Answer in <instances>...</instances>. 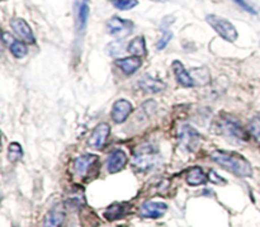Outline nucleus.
Instances as JSON below:
<instances>
[{
	"label": "nucleus",
	"instance_id": "nucleus-1",
	"mask_svg": "<svg viewBox=\"0 0 260 227\" xmlns=\"http://www.w3.org/2000/svg\"><path fill=\"white\" fill-rule=\"evenodd\" d=\"M211 157L221 168L233 173V174L238 175V177L250 178L253 175V168H251L250 163L243 155L238 154V152L217 150V151L212 152Z\"/></svg>",
	"mask_w": 260,
	"mask_h": 227
},
{
	"label": "nucleus",
	"instance_id": "nucleus-2",
	"mask_svg": "<svg viewBox=\"0 0 260 227\" xmlns=\"http://www.w3.org/2000/svg\"><path fill=\"white\" fill-rule=\"evenodd\" d=\"M213 128L217 132V135H221V136L226 137V139L231 140V141L244 142L248 141L249 139V135L241 127L240 122L235 117L230 116L228 113H221L215 119Z\"/></svg>",
	"mask_w": 260,
	"mask_h": 227
},
{
	"label": "nucleus",
	"instance_id": "nucleus-3",
	"mask_svg": "<svg viewBox=\"0 0 260 227\" xmlns=\"http://www.w3.org/2000/svg\"><path fill=\"white\" fill-rule=\"evenodd\" d=\"M206 20L223 40H226L228 42H235L236 38H238V30L230 20L216 14L207 15Z\"/></svg>",
	"mask_w": 260,
	"mask_h": 227
},
{
	"label": "nucleus",
	"instance_id": "nucleus-4",
	"mask_svg": "<svg viewBox=\"0 0 260 227\" xmlns=\"http://www.w3.org/2000/svg\"><path fill=\"white\" fill-rule=\"evenodd\" d=\"M157 160L159 155L151 146H141L135 152L134 165L139 172H149L157 164Z\"/></svg>",
	"mask_w": 260,
	"mask_h": 227
},
{
	"label": "nucleus",
	"instance_id": "nucleus-5",
	"mask_svg": "<svg viewBox=\"0 0 260 227\" xmlns=\"http://www.w3.org/2000/svg\"><path fill=\"white\" fill-rule=\"evenodd\" d=\"M178 144L184 151H194L200 144V134L189 124H184L178 135Z\"/></svg>",
	"mask_w": 260,
	"mask_h": 227
},
{
	"label": "nucleus",
	"instance_id": "nucleus-6",
	"mask_svg": "<svg viewBox=\"0 0 260 227\" xmlns=\"http://www.w3.org/2000/svg\"><path fill=\"white\" fill-rule=\"evenodd\" d=\"M134 29V23L131 20L122 19L119 17H113L107 23V30L111 36L116 38H124L131 35Z\"/></svg>",
	"mask_w": 260,
	"mask_h": 227
},
{
	"label": "nucleus",
	"instance_id": "nucleus-7",
	"mask_svg": "<svg viewBox=\"0 0 260 227\" xmlns=\"http://www.w3.org/2000/svg\"><path fill=\"white\" fill-rule=\"evenodd\" d=\"M109 132H111V127L108 123H99L95 128L91 132V136L89 137L88 146L91 149L99 150L106 145L107 139L109 136Z\"/></svg>",
	"mask_w": 260,
	"mask_h": 227
},
{
	"label": "nucleus",
	"instance_id": "nucleus-8",
	"mask_svg": "<svg viewBox=\"0 0 260 227\" xmlns=\"http://www.w3.org/2000/svg\"><path fill=\"white\" fill-rule=\"evenodd\" d=\"M132 104L126 99H119L112 108V119L114 123H123L132 113Z\"/></svg>",
	"mask_w": 260,
	"mask_h": 227
},
{
	"label": "nucleus",
	"instance_id": "nucleus-9",
	"mask_svg": "<svg viewBox=\"0 0 260 227\" xmlns=\"http://www.w3.org/2000/svg\"><path fill=\"white\" fill-rule=\"evenodd\" d=\"M89 0H75V20L78 30L83 32L86 28L89 19Z\"/></svg>",
	"mask_w": 260,
	"mask_h": 227
},
{
	"label": "nucleus",
	"instance_id": "nucleus-10",
	"mask_svg": "<svg viewBox=\"0 0 260 227\" xmlns=\"http://www.w3.org/2000/svg\"><path fill=\"white\" fill-rule=\"evenodd\" d=\"M12 28L15 32V35L25 43H35V36H33L32 29L22 18H14L12 20Z\"/></svg>",
	"mask_w": 260,
	"mask_h": 227
},
{
	"label": "nucleus",
	"instance_id": "nucleus-11",
	"mask_svg": "<svg viewBox=\"0 0 260 227\" xmlns=\"http://www.w3.org/2000/svg\"><path fill=\"white\" fill-rule=\"evenodd\" d=\"M107 170L111 174H114V173L121 172L124 168V165L127 164V156L122 150H114L109 154V156L107 157Z\"/></svg>",
	"mask_w": 260,
	"mask_h": 227
},
{
	"label": "nucleus",
	"instance_id": "nucleus-12",
	"mask_svg": "<svg viewBox=\"0 0 260 227\" xmlns=\"http://www.w3.org/2000/svg\"><path fill=\"white\" fill-rule=\"evenodd\" d=\"M168 211V206L162 202H146L142 205L141 213L142 217L146 218H159L165 215Z\"/></svg>",
	"mask_w": 260,
	"mask_h": 227
},
{
	"label": "nucleus",
	"instance_id": "nucleus-13",
	"mask_svg": "<svg viewBox=\"0 0 260 227\" xmlns=\"http://www.w3.org/2000/svg\"><path fill=\"white\" fill-rule=\"evenodd\" d=\"M63 221H65V210L61 205H56L46 215L43 227H62Z\"/></svg>",
	"mask_w": 260,
	"mask_h": 227
},
{
	"label": "nucleus",
	"instance_id": "nucleus-14",
	"mask_svg": "<svg viewBox=\"0 0 260 227\" xmlns=\"http://www.w3.org/2000/svg\"><path fill=\"white\" fill-rule=\"evenodd\" d=\"M139 85L146 94L160 93L165 89V84L150 75H144L139 80Z\"/></svg>",
	"mask_w": 260,
	"mask_h": 227
},
{
	"label": "nucleus",
	"instance_id": "nucleus-15",
	"mask_svg": "<svg viewBox=\"0 0 260 227\" xmlns=\"http://www.w3.org/2000/svg\"><path fill=\"white\" fill-rule=\"evenodd\" d=\"M96 160H98V156H96V155H81V156L76 157L75 161H74V170H75V173L79 177H84Z\"/></svg>",
	"mask_w": 260,
	"mask_h": 227
},
{
	"label": "nucleus",
	"instance_id": "nucleus-16",
	"mask_svg": "<svg viewBox=\"0 0 260 227\" xmlns=\"http://www.w3.org/2000/svg\"><path fill=\"white\" fill-rule=\"evenodd\" d=\"M172 68L173 71H174L175 79H177V81L180 85L184 86V88H192V86H194V80H193V78L190 76V74L185 70V68L182 65V62L174 61Z\"/></svg>",
	"mask_w": 260,
	"mask_h": 227
},
{
	"label": "nucleus",
	"instance_id": "nucleus-17",
	"mask_svg": "<svg viewBox=\"0 0 260 227\" xmlns=\"http://www.w3.org/2000/svg\"><path fill=\"white\" fill-rule=\"evenodd\" d=\"M117 66L123 71L126 75H131L134 74L135 71H137L141 66V60L137 56H131V57H126V58H121V60L116 61Z\"/></svg>",
	"mask_w": 260,
	"mask_h": 227
},
{
	"label": "nucleus",
	"instance_id": "nucleus-18",
	"mask_svg": "<svg viewBox=\"0 0 260 227\" xmlns=\"http://www.w3.org/2000/svg\"><path fill=\"white\" fill-rule=\"evenodd\" d=\"M185 180L189 185L192 187H198V185H203L207 183L208 178L207 175L205 174L202 168L200 167H194L187 173V177H185Z\"/></svg>",
	"mask_w": 260,
	"mask_h": 227
},
{
	"label": "nucleus",
	"instance_id": "nucleus-19",
	"mask_svg": "<svg viewBox=\"0 0 260 227\" xmlns=\"http://www.w3.org/2000/svg\"><path fill=\"white\" fill-rule=\"evenodd\" d=\"M127 50H128V52L131 53L132 56H137V57L145 55V53H146V43H145V38L142 37V36H137V37H135L134 40L129 42Z\"/></svg>",
	"mask_w": 260,
	"mask_h": 227
},
{
	"label": "nucleus",
	"instance_id": "nucleus-20",
	"mask_svg": "<svg viewBox=\"0 0 260 227\" xmlns=\"http://www.w3.org/2000/svg\"><path fill=\"white\" fill-rule=\"evenodd\" d=\"M126 213L124 211V205H121V203H114V205L109 206L108 208L104 212V217L109 221H114L117 218H121L122 216Z\"/></svg>",
	"mask_w": 260,
	"mask_h": 227
},
{
	"label": "nucleus",
	"instance_id": "nucleus-21",
	"mask_svg": "<svg viewBox=\"0 0 260 227\" xmlns=\"http://www.w3.org/2000/svg\"><path fill=\"white\" fill-rule=\"evenodd\" d=\"M23 156V150L18 142H12L8 147V159L12 163L18 161Z\"/></svg>",
	"mask_w": 260,
	"mask_h": 227
},
{
	"label": "nucleus",
	"instance_id": "nucleus-22",
	"mask_svg": "<svg viewBox=\"0 0 260 227\" xmlns=\"http://www.w3.org/2000/svg\"><path fill=\"white\" fill-rule=\"evenodd\" d=\"M9 48H10V52H12V55L17 58L24 57L28 52L27 46H25L23 42H20V41H15L13 45L9 46Z\"/></svg>",
	"mask_w": 260,
	"mask_h": 227
},
{
	"label": "nucleus",
	"instance_id": "nucleus-23",
	"mask_svg": "<svg viewBox=\"0 0 260 227\" xmlns=\"http://www.w3.org/2000/svg\"><path fill=\"white\" fill-rule=\"evenodd\" d=\"M112 5L119 10H129L139 4L137 0H111Z\"/></svg>",
	"mask_w": 260,
	"mask_h": 227
},
{
	"label": "nucleus",
	"instance_id": "nucleus-24",
	"mask_svg": "<svg viewBox=\"0 0 260 227\" xmlns=\"http://www.w3.org/2000/svg\"><path fill=\"white\" fill-rule=\"evenodd\" d=\"M250 132L253 134V136L260 142V113L251 119Z\"/></svg>",
	"mask_w": 260,
	"mask_h": 227
},
{
	"label": "nucleus",
	"instance_id": "nucleus-25",
	"mask_svg": "<svg viewBox=\"0 0 260 227\" xmlns=\"http://www.w3.org/2000/svg\"><path fill=\"white\" fill-rule=\"evenodd\" d=\"M172 38H173V33L170 32V30H165V32L162 33V37L160 38L159 42H157V45H156L157 50L159 51L164 50V48L168 46V43L170 42V40H172Z\"/></svg>",
	"mask_w": 260,
	"mask_h": 227
},
{
	"label": "nucleus",
	"instance_id": "nucleus-26",
	"mask_svg": "<svg viewBox=\"0 0 260 227\" xmlns=\"http://www.w3.org/2000/svg\"><path fill=\"white\" fill-rule=\"evenodd\" d=\"M235 2L238 3V4L240 5V7L243 8L244 10H246V12H248V13H250V14H256L255 9H254V8L251 7V5L249 4V3L246 2V0H235Z\"/></svg>",
	"mask_w": 260,
	"mask_h": 227
},
{
	"label": "nucleus",
	"instance_id": "nucleus-27",
	"mask_svg": "<svg viewBox=\"0 0 260 227\" xmlns=\"http://www.w3.org/2000/svg\"><path fill=\"white\" fill-rule=\"evenodd\" d=\"M210 179L212 180L213 183H226V180L225 179H222V178L221 177H218V174L216 172H211L210 173Z\"/></svg>",
	"mask_w": 260,
	"mask_h": 227
},
{
	"label": "nucleus",
	"instance_id": "nucleus-28",
	"mask_svg": "<svg viewBox=\"0 0 260 227\" xmlns=\"http://www.w3.org/2000/svg\"><path fill=\"white\" fill-rule=\"evenodd\" d=\"M3 41H4V42L7 43L8 46L13 45V43L15 42V41H14V38H13L12 36L9 35V33H3Z\"/></svg>",
	"mask_w": 260,
	"mask_h": 227
},
{
	"label": "nucleus",
	"instance_id": "nucleus-29",
	"mask_svg": "<svg viewBox=\"0 0 260 227\" xmlns=\"http://www.w3.org/2000/svg\"><path fill=\"white\" fill-rule=\"evenodd\" d=\"M152 2H157V3H164V2H168V0H152Z\"/></svg>",
	"mask_w": 260,
	"mask_h": 227
}]
</instances>
